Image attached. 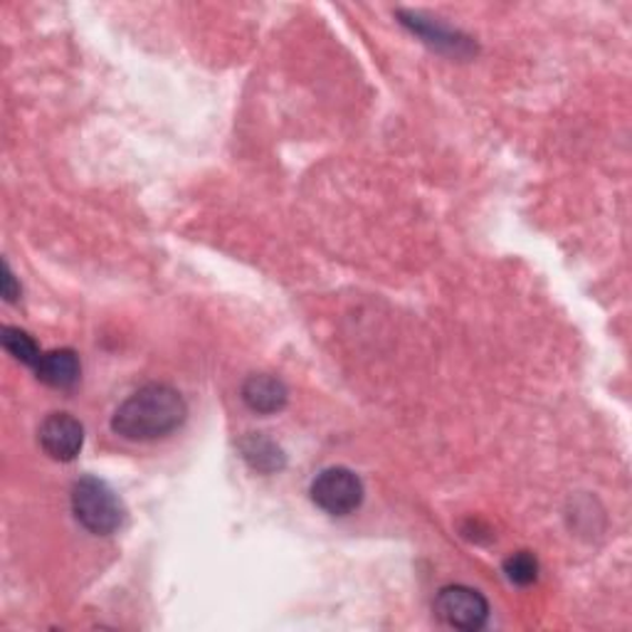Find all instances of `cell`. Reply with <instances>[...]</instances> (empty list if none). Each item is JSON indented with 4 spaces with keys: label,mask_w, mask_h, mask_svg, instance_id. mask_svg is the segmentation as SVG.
I'll use <instances>...</instances> for the list:
<instances>
[{
    "label": "cell",
    "mask_w": 632,
    "mask_h": 632,
    "mask_svg": "<svg viewBox=\"0 0 632 632\" xmlns=\"http://www.w3.org/2000/svg\"><path fill=\"white\" fill-rule=\"evenodd\" d=\"M401 18V23L408 26L413 32H418L420 38H423L428 46H432L435 50H448L452 54H468L472 52V46L468 38H462L460 32H452L450 28H440L438 23H432V20H425L420 13H405L401 10L398 13Z\"/></svg>",
    "instance_id": "obj_8"
},
{
    "label": "cell",
    "mask_w": 632,
    "mask_h": 632,
    "mask_svg": "<svg viewBox=\"0 0 632 632\" xmlns=\"http://www.w3.org/2000/svg\"><path fill=\"white\" fill-rule=\"evenodd\" d=\"M188 418L185 398L173 385L149 383L131 393L112 415V430L124 440L151 442L173 435Z\"/></svg>",
    "instance_id": "obj_1"
},
{
    "label": "cell",
    "mask_w": 632,
    "mask_h": 632,
    "mask_svg": "<svg viewBox=\"0 0 632 632\" xmlns=\"http://www.w3.org/2000/svg\"><path fill=\"white\" fill-rule=\"evenodd\" d=\"M72 514L94 536H112L124 524V504L119 494L99 476H80L72 484Z\"/></svg>",
    "instance_id": "obj_2"
},
{
    "label": "cell",
    "mask_w": 632,
    "mask_h": 632,
    "mask_svg": "<svg viewBox=\"0 0 632 632\" xmlns=\"http://www.w3.org/2000/svg\"><path fill=\"white\" fill-rule=\"evenodd\" d=\"M40 448L48 458L58 462H72L84 445V428L70 413H50L38 428Z\"/></svg>",
    "instance_id": "obj_5"
},
{
    "label": "cell",
    "mask_w": 632,
    "mask_h": 632,
    "mask_svg": "<svg viewBox=\"0 0 632 632\" xmlns=\"http://www.w3.org/2000/svg\"><path fill=\"white\" fill-rule=\"evenodd\" d=\"M504 575L514 585H531L539 579V561L534 553L516 551L504 561Z\"/></svg>",
    "instance_id": "obj_11"
},
{
    "label": "cell",
    "mask_w": 632,
    "mask_h": 632,
    "mask_svg": "<svg viewBox=\"0 0 632 632\" xmlns=\"http://www.w3.org/2000/svg\"><path fill=\"white\" fill-rule=\"evenodd\" d=\"M0 341H3V349L13 357L16 361L30 365V369H38V363L42 359V351L32 339L28 331L18 327H3L0 331Z\"/></svg>",
    "instance_id": "obj_10"
},
{
    "label": "cell",
    "mask_w": 632,
    "mask_h": 632,
    "mask_svg": "<svg viewBox=\"0 0 632 632\" xmlns=\"http://www.w3.org/2000/svg\"><path fill=\"white\" fill-rule=\"evenodd\" d=\"M242 401L258 415H274L290 401V388L272 373H252L242 383Z\"/></svg>",
    "instance_id": "obj_6"
},
{
    "label": "cell",
    "mask_w": 632,
    "mask_h": 632,
    "mask_svg": "<svg viewBox=\"0 0 632 632\" xmlns=\"http://www.w3.org/2000/svg\"><path fill=\"white\" fill-rule=\"evenodd\" d=\"M0 282H3V297L6 302H16L20 297V284L16 282V274L10 272V264L3 262V277H0Z\"/></svg>",
    "instance_id": "obj_12"
},
{
    "label": "cell",
    "mask_w": 632,
    "mask_h": 632,
    "mask_svg": "<svg viewBox=\"0 0 632 632\" xmlns=\"http://www.w3.org/2000/svg\"><path fill=\"white\" fill-rule=\"evenodd\" d=\"M435 613L454 630L476 632L490 620V603L470 585H445L435 598Z\"/></svg>",
    "instance_id": "obj_4"
},
{
    "label": "cell",
    "mask_w": 632,
    "mask_h": 632,
    "mask_svg": "<svg viewBox=\"0 0 632 632\" xmlns=\"http://www.w3.org/2000/svg\"><path fill=\"white\" fill-rule=\"evenodd\" d=\"M240 452L250 468L260 474H274L284 470L287 464L282 448L268 435H262V432H250L248 438H242Z\"/></svg>",
    "instance_id": "obj_9"
},
{
    "label": "cell",
    "mask_w": 632,
    "mask_h": 632,
    "mask_svg": "<svg viewBox=\"0 0 632 632\" xmlns=\"http://www.w3.org/2000/svg\"><path fill=\"white\" fill-rule=\"evenodd\" d=\"M36 373L46 385L58 388V391H70V388L80 383L82 363L72 349H54L42 353Z\"/></svg>",
    "instance_id": "obj_7"
},
{
    "label": "cell",
    "mask_w": 632,
    "mask_h": 632,
    "mask_svg": "<svg viewBox=\"0 0 632 632\" xmlns=\"http://www.w3.org/2000/svg\"><path fill=\"white\" fill-rule=\"evenodd\" d=\"M361 476L349 468H327L312 482V502L331 516H349L363 502Z\"/></svg>",
    "instance_id": "obj_3"
}]
</instances>
